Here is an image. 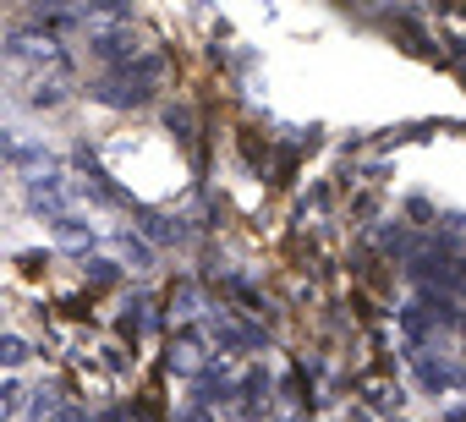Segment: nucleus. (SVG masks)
<instances>
[{
    "mask_svg": "<svg viewBox=\"0 0 466 422\" xmlns=\"http://www.w3.org/2000/svg\"><path fill=\"white\" fill-rule=\"evenodd\" d=\"M28 362V340L23 335H0V367H23Z\"/></svg>",
    "mask_w": 466,
    "mask_h": 422,
    "instance_id": "7",
    "label": "nucleus"
},
{
    "mask_svg": "<svg viewBox=\"0 0 466 422\" xmlns=\"http://www.w3.org/2000/svg\"><path fill=\"white\" fill-rule=\"evenodd\" d=\"M170 373H181V378L208 373V351H203V340H198V335H181V340L170 346Z\"/></svg>",
    "mask_w": 466,
    "mask_h": 422,
    "instance_id": "5",
    "label": "nucleus"
},
{
    "mask_svg": "<svg viewBox=\"0 0 466 422\" xmlns=\"http://www.w3.org/2000/svg\"><path fill=\"white\" fill-rule=\"evenodd\" d=\"M121 247H127V258H132V269H148V264H154V253H148V242H137L132 231L121 236Z\"/></svg>",
    "mask_w": 466,
    "mask_h": 422,
    "instance_id": "9",
    "label": "nucleus"
},
{
    "mask_svg": "<svg viewBox=\"0 0 466 422\" xmlns=\"http://www.w3.org/2000/svg\"><path fill=\"white\" fill-rule=\"evenodd\" d=\"M0 159H12L17 170H50V154H45V143L39 137H28L23 126H6V132H0Z\"/></svg>",
    "mask_w": 466,
    "mask_h": 422,
    "instance_id": "4",
    "label": "nucleus"
},
{
    "mask_svg": "<svg viewBox=\"0 0 466 422\" xmlns=\"http://www.w3.org/2000/svg\"><path fill=\"white\" fill-rule=\"evenodd\" d=\"M181 422H208V411H203V406H192V411H187Z\"/></svg>",
    "mask_w": 466,
    "mask_h": 422,
    "instance_id": "12",
    "label": "nucleus"
},
{
    "mask_svg": "<svg viewBox=\"0 0 466 422\" xmlns=\"http://www.w3.org/2000/svg\"><path fill=\"white\" fill-rule=\"evenodd\" d=\"M88 280H94V286H116V264H110V258H94V264H88Z\"/></svg>",
    "mask_w": 466,
    "mask_h": 422,
    "instance_id": "10",
    "label": "nucleus"
},
{
    "mask_svg": "<svg viewBox=\"0 0 466 422\" xmlns=\"http://www.w3.org/2000/svg\"><path fill=\"white\" fill-rule=\"evenodd\" d=\"M154 83H159V61H154V55H143L137 66L105 72V77L94 83V99H99V105H116V110H127V105H143V99L154 94Z\"/></svg>",
    "mask_w": 466,
    "mask_h": 422,
    "instance_id": "1",
    "label": "nucleus"
},
{
    "mask_svg": "<svg viewBox=\"0 0 466 422\" xmlns=\"http://www.w3.org/2000/svg\"><path fill=\"white\" fill-rule=\"evenodd\" d=\"M72 176L66 170H34L28 176V208H34V215H45V220H61V215H72Z\"/></svg>",
    "mask_w": 466,
    "mask_h": 422,
    "instance_id": "2",
    "label": "nucleus"
},
{
    "mask_svg": "<svg viewBox=\"0 0 466 422\" xmlns=\"http://www.w3.org/2000/svg\"><path fill=\"white\" fill-rule=\"evenodd\" d=\"M50 236H56V247H66V253H88V247H94V226L77 220V215L50 220Z\"/></svg>",
    "mask_w": 466,
    "mask_h": 422,
    "instance_id": "6",
    "label": "nucleus"
},
{
    "mask_svg": "<svg viewBox=\"0 0 466 422\" xmlns=\"http://www.w3.org/2000/svg\"><path fill=\"white\" fill-rule=\"evenodd\" d=\"M50 422H88V411H83V406H72V400H66V406H61V411H50Z\"/></svg>",
    "mask_w": 466,
    "mask_h": 422,
    "instance_id": "11",
    "label": "nucleus"
},
{
    "mask_svg": "<svg viewBox=\"0 0 466 422\" xmlns=\"http://www.w3.org/2000/svg\"><path fill=\"white\" fill-rule=\"evenodd\" d=\"M6 55L17 61V66H50V72H66V50L50 39V34H17V39H6Z\"/></svg>",
    "mask_w": 466,
    "mask_h": 422,
    "instance_id": "3",
    "label": "nucleus"
},
{
    "mask_svg": "<svg viewBox=\"0 0 466 422\" xmlns=\"http://www.w3.org/2000/svg\"><path fill=\"white\" fill-rule=\"evenodd\" d=\"M23 411V384H0V422H12Z\"/></svg>",
    "mask_w": 466,
    "mask_h": 422,
    "instance_id": "8",
    "label": "nucleus"
}]
</instances>
